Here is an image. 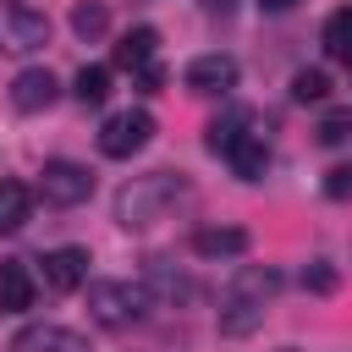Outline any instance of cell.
I'll list each match as a JSON object with an SVG mask.
<instances>
[{
  "label": "cell",
  "instance_id": "obj_1",
  "mask_svg": "<svg viewBox=\"0 0 352 352\" xmlns=\"http://www.w3.org/2000/svg\"><path fill=\"white\" fill-rule=\"evenodd\" d=\"M275 292H280V270H270V264H242L236 280H231L226 297H220V330H226V336L258 330V324H264V308L275 302Z\"/></svg>",
  "mask_w": 352,
  "mask_h": 352
},
{
  "label": "cell",
  "instance_id": "obj_2",
  "mask_svg": "<svg viewBox=\"0 0 352 352\" xmlns=\"http://www.w3.org/2000/svg\"><path fill=\"white\" fill-rule=\"evenodd\" d=\"M187 192V182L176 170H148V176H132L121 192H116V220L126 231H148L170 214V204Z\"/></svg>",
  "mask_w": 352,
  "mask_h": 352
},
{
  "label": "cell",
  "instance_id": "obj_3",
  "mask_svg": "<svg viewBox=\"0 0 352 352\" xmlns=\"http://www.w3.org/2000/svg\"><path fill=\"white\" fill-rule=\"evenodd\" d=\"M143 308H148L143 280H94V286H88V319L104 324V330H126V324H138Z\"/></svg>",
  "mask_w": 352,
  "mask_h": 352
},
{
  "label": "cell",
  "instance_id": "obj_4",
  "mask_svg": "<svg viewBox=\"0 0 352 352\" xmlns=\"http://www.w3.org/2000/svg\"><path fill=\"white\" fill-rule=\"evenodd\" d=\"M50 44V16L28 0H0V55H33Z\"/></svg>",
  "mask_w": 352,
  "mask_h": 352
},
{
  "label": "cell",
  "instance_id": "obj_5",
  "mask_svg": "<svg viewBox=\"0 0 352 352\" xmlns=\"http://www.w3.org/2000/svg\"><path fill=\"white\" fill-rule=\"evenodd\" d=\"M38 192H44V204L72 209V204H82V198L94 192V176H88V165H77V160H44Z\"/></svg>",
  "mask_w": 352,
  "mask_h": 352
},
{
  "label": "cell",
  "instance_id": "obj_6",
  "mask_svg": "<svg viewBox=\"0 0 352 352\" xmlns=\"http://www.w3.org/2000/svg\"><path fill=\"white\" fill-rule=\"evenodd\" d=\"M148 138H154V116H148V110H121V116H110V121L99 126V154L132 160Z\"/></svg>",
  "mask_w": 352,
  "mask_h": 352
},
{
  "label": "cell",
  "instance_id": "obj_7",
  "mask_svg": "<svg viewBox=\"0 0 352 352\" xmlns=\"http://www.w3.org/2000/svg\"><path fill=\"white\" fill-rule=\"evenodd\" d=\"M182 82H187V94H231L236 88V60L231 55H198V60H187Z\"/></svg>",
  "mask_w": 352,
  "mask_h": 352
},
{
  "label": "cell",
  "instance_id": "obj_8",
  "mask_svg": "<svg viewBox=\"0 0 352 352\" xmlns=\"http://www.w3.org/2000/svg\"><path fill=\"white\" fill-rule=\"evenodd\" d=\"M226 160H231V170H236L242 182H258V176L270 170V143H264V132H253V121H248V126L231 138Z\"/></svg>",
  "mask_w": 352,
  "mask_h": 352
},
{
  "label": "cell",
  "instance_id": "obj_9",
  "mask_svg": "<svg viewBox=\"0 0 352 352\" xmlns=\"http://www.w3.org/2000/svg\"><path fill=\"white\" fill-rule=\"evenodd\" d=\"M55 94H60V82L44 72V66H28V72H16V82H11V104L16 110H50L55 104Z\"/></svg>",
  "mask_w": 352,
  "mask_h": 352
},
{
  "label": "cell",
  "instance_id": "obj_10",
  "mask_svg": "<svg viewBox=\"0 0 352 352\" xmlns=\"http://www.w3.org/2000/svg\"><path fill=\"white\" fill-rule=\"evenodd\" d=\"M88 280V253L82 248H55L44 253V286L50 292H77Z\"/></svg>",
  "mask_w": 352,
  "mask_h": 352
},
{
  "label": "cell",
  "instance_id": "obj_11",
  "mask_svg": "<svg viewBox=\"0 0 352 352\" xmlns=\"http://www.w3.org/2000/svg\"><path fill=\"white\" fill-rule=\"evenodd\" d=\"M11 352H88V341L66 324H33L11 341Z\"/></svg>",
  "mask_w": 352,
  "mask_h": 352
},
{
  "label": "cell",
  "instance_id": "obj_12",
  "mask_svg": "<svg viewBox=\"0 0 352 352\" xmlns=\"http://www.w3.org/2000/svg\"><path fill=\"white\" fill-rule=\"evenodd\" d=\"M143 292L160 297V302H182L192 286H187L182 270H170V258H143Z\"/></svg>",
  "mask_w": 352,
  "mask_h": 352
},
{
  "label": "cell",
  "instance_id": "obj_13",
  "mask_svg": "<svg viewBox=\"0 0 352 352\" xmlns=\"http://www.w3.org/2000/svg\"><path fill=\"white\" fill-rule=\"evenodd\" d=\"M33 308V275L22 258H6L0 264V314H22Z\"/></svg>",
  "mask_w": 352,
  "mask_h": 352
},
{
  "label": "cell",
  "instance_id": "obj_14",
  "mask_svg": "<svg viewBox=\"0 0 352 352\" xmlns=\"http://www.w3.org/2000/svg\"><path fill=\"white\" fill-rule=\"evenodd\" d=\"M242 248H248V231L242 226H204V231H192V253L198 258H231Z\"/></svg>",
  "mask_w": 352,
  "mask_h": 352
},
{
  "label": "cell",
  "instance_id": "obj_15",
  "mask_svg": "<svg viewBox=\"0 0 352 352\" xmlns=\"http://www.w3.org/2000/svg\"><path fill=\"white\" fill-rule=\"evenodd\" d=\"M154 50H160V33L154 28H132L116 44V66L121 72H143V66H154Z\"/></svg>",
  "mask_w": 352,
  "mask_h": 352
},
{
  "label": "cell",
  "instance_id": "obj_16",
  "mask_svg": "<svg viewBox=\"0 0 352 352\" xmlns=\"http://www.w3.org/2000/svg\"><path fill=\"white\" fill-rule=\"evenodd\" d=\"M28 214H33V187H22V182H0V236H11V231H22L28 226Z\"/></svg>",
  "mask_w": 352,
  "mask_h": 352
},
{
  "label": "cell",
  "instance_id": "obj_17",
  "mask_svg": "<svg viewBox=\"0 0 352 352\" xmlns=\"http://www.w3.org/2000/svg\"><path fill=\"white\" fill-rule=\"evenodd\" d=\"M324 55H330V60H346V66H352V6L330 11V22H324Z\"/></svg>",
  "mask_w": 352,
  "mask_h": 352
},
{
  "label": "cell",
  "instance_id": "obj_18",
  "mask_svg": "<svg viewBox=\"0 0 352 352\" xmlns=\"http://www.w3.org/2000/svg\"><path fill=\"white\" fill-rule=\"evenodd\" d=\"M72 28H77V38H104V28H110L104 0H77L72 6Z\"/></svg>",
  "mask_w": 352,
  "mask_h": 352
},
{
  "label": "cell",
  "instance_id": "obj_19",
  "mask_svg": "<svg viewBox=\"0 0 352 352\" xmlns=\"http://www.w3.org/2000/svg\"><path fill=\"white\" fill-rule=\"evenodd\" d=\"M77 99L82 104H104L110 99V66H82L77 72Z\"/></svg>",
  "mask_w": 352,
  "mask_h": 352
},
{
  "label": "cell",
  "instance_id": "obj_20",
  "mask_svg": "<svg viewBox=\"0 0 352 352\" xmlns=\"http://www.w3.org/2000/svg\"><path fill=\"white\" fill-rule=\"evenodd\" d=\"M324 94H330V77H324L319 66H308V72H297V77H292V99L314 104V99H324Z\"/></svg>",
  "mask_w": 352,
  "mask_h": 352
},
{
  "label": "cell",
  "instance_id": "obj_21",
  "mask_svg": "<svg viewBox=\"0 0 352 352\" xmlns=\"http://www.w3.org/2000/svg\"><path fill=\"white\" fill-rule=\"evenodd\" d=\"M242 126H248V116H242V110L214 116V121H209V148H214V154H226V148H231V138H236Z\"/></svg>",
  "mask_w": 352,
  "mask_h": 352
},
{
  "label": "cell",
  "instance_id": "obj_22",
  "mask_svg": "<svg viewBox=\"0 0 352 352\" xmlns=\"http://www.w3.org/2000/svg\"><path fill=\"white\" fill-rule=\"evenodd\" d=\"M302 286H308V292H336V270H330L324 258H314V264L302 270Z\"/></svg>",
  "mask_w": 352,
  "mask_h": 352
},
{
  "label": "cell",
  "instance_id": "obj_23",
  "mask_svg": "<svg viewBox=\"0 0 352 352\" xmlns=\"http://www.w3.org/2000/svg\"><path fill=\"white\" fill-rule=\"evenodd\" d=\"M324 192H330V198H352V165H330Z\"/></svg>",
  "mask_w": 352,
  "mask_h": 352
},
{
  "label": "cell",
  "instance_id": "obj_24",
  "mask_svg": "<svg viewBox=\"0 0 352 352\" xmlns=\"http://www.w3.org/2000/svg\"><path fill=\"white\" fill-rule=\"evenodd\" d=\"M346 126H352V116H346V110L324 116V126H319V143H341V138H346Z\"/></svg>",
  "mask_w": 352,
  "mask_h": 352
},
{
  "label": "cell",
  "instance_id": "obj_25",
  "mask_svg": "<svg viewBox=\"0 0 352 352\" xmlns=\"http://www.w3.org/2000/svg\"><path fill=\"white\" fill-rule=\"evenodd\" d=\"M132 77H138L143 94H160V88H165V72H160V66H143V72H132Z\"/></svg>",
  "mask_w": 352,
  "mask_h": 352
},
{
  "label": "cell",
  "instance_id": "obj_26",
  "mask_svg": "<svg viewBox=\"0 0 352 352\" xmlns=\"http://www.w3.org/2000/svg\"><path fill=\"white\" fill-rule=\"evenodd\" d=\"M204 11H209V16H231V11H236V0H204Z\"/></svg>",
  "mask_w": 352,
  "mask_h": 352
},
{
  "label": "cell",
  "instance_id": "obj_27",
  "mask_svg": "<svg viewBox=\"0 0 352 352\" xmlns=\"http://www.w3.org/2000/svg\"><path fill=\"white\" fill-rule=\"evenodd\" d=\"M258 6H264V11H292L297 0H258Z\"/></svg>",
  "mask_w": 352,
  "mask_h": 352
},
{
  "label": "cell",
  "instance_id": "obj_28",
  "mask_svg": "<svg viewBox=\"0 0 352 352\" xmlns=\"http://www.w3.org/2000/svg\"><path fill=\"white\" fill-rule=\"evenodd\" d=\"M280 352H297V346H280Z\"/></svg>",
  "mask_w": 352,
  "mask_h": 352
}]
</instances>
